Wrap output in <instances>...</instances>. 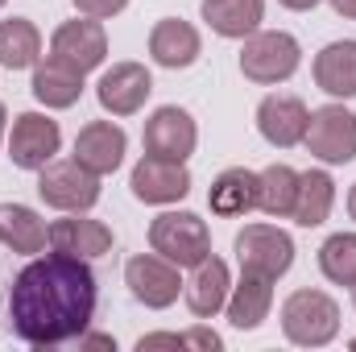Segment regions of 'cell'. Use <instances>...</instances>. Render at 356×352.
Segmentation results:
<instances>
[{"mask_svg": "<svg viewBox=\"0 0 356 352\" xmlns=\"http://www.w3.org/2000/svg\"><path fill=\"white\" fill-rule=\"evenodd\" d=\"M95 273L91 262L71 253H38L8 286V323L13 336L29 349L50 352L79 340L95 319Z\"/></svg>", "mask_w": 356, "mask_h": 352, "instance_id": "cell-1", "label": "cell"}, {"mask_svg": "<svg viewBox=\"0 0 356 352\" xmlns=\"http://www.w3.org/2000/svg\"><path fill=\"white\" fill-rule=\"evenodd\" d=\"M282 336L298 349H323L340 336V303L327 290H294L282 303Z\"/></svg>", "mask_w": 356, "mask_h": 352, "instance_id": "cell-2", "label": "cell"}, {"mask_svg": "<svg viewBox=\"0 0 356 352\" xmlns=\"http://www.w3.org/2000/svg\"><path fill=\"white\" fill-rule=\"evenodd\" d=\"M302 67V46L294 33L286 29H257L245 38L241 46V75L249 83L277 88L286 79H294V71Z\"/></svg>", "mask_w": 356, "mask_h": 352, "instance_id": "cell-3", "label": "cell"}, {"mask_svg": "<svg viewBox=\"0 0 356 352\" xmlns=\"http://www.w3.org/2000/svg\"><path fill=\"white\" fill-rule=\"evenodd\" d=\"M99 195V175H91L75 158H54L38 170V199L54 211H91Z\"/></svg>", "mask_w": 356, "mask_h": 352, "instance_id": "cell-4", "label": "cell"}, {"mask_svg": "<svg viewBox=\"0 0 356 352\" xmlns=\"http://www.w3.org/2000/svg\"><path fill=\"white\" fill-rule=\"evenodd\" d=\"M58 150H63V129H58L54 116H46V112H21V116H13L8 137H4V154H8V162L17 170L38 175L46 162L58 158Z\"/></svg>", "mask_w": 356, "mask_h": 352, "instance_id": "cell-5", "label": "cell"}, {"mask_svg": "<svg viewBox=\"0 0 356 352\" xmlns=\"http://www.w3.org/2000/svg\"><path fill=\"white\" fill-rule=\"evenodd\" d=\"M149 249L175 262L178 269H191L211 253V232L195 211H162L149 224Z\"/></svg>", "mask_w": 356, "mask_h": 352, "instance_id": "cell-6", "label": "cell"}, {"mask_svg": "<svg viewBox=\"0 0 356 352\" xmlns=\"http://www.w3.org/2000/svg\"><path fill=\"white\" fill-rule=\"evenodd\" d=\"M302 145L323 166H344L356 158V112L344 104H323L311 112Z\"/></svg>", "mask_w": 356, "mask_h": 352, "instance_id": "cell-7", "label": "cell"}, {"mask_svg": "<svg viewBox=\"0 0 356 352\" xmlns=\"http://www.w3.org/2000/svg\"><path fill=\"white\" fill-rule=\"evenodd\" d=\"M241 273H261V278H282L294 265V237L277 224H245L232 241Z\"/></svg>", "mask_w": 356, "mask_h": 352, "instance_id": "cell-8", "label": "cell"}, {"mask_svg": "<svg viewBox=\"0 0 356 352\" xmlns=\"http://www.w3.org/2000/svg\"><path fill=\"white\" fill-rule=\"evenodd\" d=\"M141 145L145 154L154 158H166V162H186L199 145V125L186 108L178 104H162L145 116V129H141Z\"/></svg>", "mask_w": 356, "mask_h": 352, "instance_id": "cell-9", "label": "cell"}, {"mask_svg": "<svg viewBox=\"0 0 356 352\" xmlns=\"http://www.w3.org/2000/svg\"><path fill=\"white\" fill-rule=\"evenodd\" d=\"M50 58L75 67L79 75H91L95 67H104V58H108V29H104V21L83 17V13L75 21H63L50 33Z\"/></svg>", "mask_w": 356, "mask_h": 352, "instance_id": "cell-10", "label": "cell"}, {"mask_svg": "<svg viewBox=\"0 0 356 352\" xmlns=\"http://www.w3.org/2000/svg\"><path fill=\"white\" fill-rule=\"evenodd\" d=\"M124 286L133 290V298L149 311H166L175 307L178 294H182V278H178V265L166 262L162 253H137L124 262Z\"/></svg>", "mask_w": 356, "mask_h": 352, "instance_id": "cell-11", "label": "cell"}, {"mask_svg": "<svg viewBox=\"0 0 356 352\" xmlns=\"http://www.w3.org/2000/svg\"><path fill=\"white\" fill-rule=\"evenodd\" d=\"M149 95H154V75L145 63H112L95 83V99L108 116H137Z\"/></svg>", "mask_w": 356, "mask_h": 352, "instance_id": "cell-12", "label": "cell"}, {"mask_svg": "<svg viewBox=\"0 0 356 352\" xmlns=\"http://www.w3.org/2000/svg\"><path fill=\"white\" fill-rule=\"evenodd\" d=\"M129 186H133V199H141L149 207H170L191 195V170H186V162H166V158L145 154L133 166Z\"/></svg>", "mask_w": 356, "mask_h": 352, "instance_id": "cell-13", "label": "cell"}, {"mask_svg": "<svg viewBox=\"0 0 356 352\" xmlns=\"http://www.w3.org/2000/svg\"><path fill=\"white\" fill-rule=\"evenodd\" d=\"M124 154H129V133L116 120H91V125H83L79 137H75V150H71V158L99 178L116 175Z\"/></svg>", "mask_w": 356, "mask_h": 352, "instance_id": "cell-14", "label": "cell"}, {"mask_svg": "<svg viewBox=\"0 0 356 352\" xmlns=\"http://www.w3.org/2000/svg\"><path fill=\"white\" fill-rule=\"evenodd\" d=\"M228 290H232V269L216 253H207L199 265H191V278L182 282V298H186V311L195 319H216L228 303Z\"/></svg>", "mask_w": 356, "mask_h": 352, "instance_id": "cell-15", "label": "cell"}, {"mask_svg": "<svg viewBox=\"0 0 356 352\" xmlns=\"http://www.w3.org/2000/svg\"><path fill=\"white\" fill-rule=\"evenodd\" d=\"M307 120H311V108H307L298 95L273 91V95H266V99L257 104V133L266 137L273 150H294V145H302Z\"/></svg>", "mask_w": 356, "mask_h": 352, "instance_id": "cell-16", "label": "cell"}, {"mask_svg": "<svg viewBox=\"0 0 356 352\" xmlns=\"http://www.w3.org/2000/svg\"><path fill=\"white\" fill-rule=\"evenodd\" d=\"M112 241H116L112 228L104 220H91L88 211H63V220L50 224V249L83 257V262H95V257L112 253Z\"/></svg>", "mask_w": 356, "mask_h": 352, "instance_id": "cell-17", "label": "cell"}, {"mask_svg": "<svg viewBox=\"0 0 356 352\" xmlns=\"http://www.w3.org/2000/svg\"><path fill=\"white\" fill-rule=\"evenodd\" d=\"M203 54V38L191 21L182 17H162L154 29H149V58L166 71H186L195 67Z\"/></svg>", "mask_w": 356, "mask_h": 352, "instance_id": "cell-18", "label": "cell"}, {"mask_svg": "<svg viewBox=\"0 0 356 352\" xmlns=\"http://www.w3.org/2000/svg\"><path fill=\"white\" fill-rule=\"evenodd\" d=\"M257 191H261L257 170L228 166V170H220L216 182H211L207 207H211V216H220V220H241V216L257 211Z\"/></svg>", "mask_w": 356, "mask_h": 352, "instance_id": "cell-19", "label": "cell"}, {"mask_svg": "<svg viewBox=\"0 0 356 352\" xmlns=\"http://www.w3.org/2000/svg\"><path fill=\"white\" fill-rule=\"evenodd\" d=\"M228 323L236 332H257L273 311V278H261V273H241V282H232L228 290Z\"/></svg>", "mask_w": 356, "mask_h": 352, "instance_id": "cell-20", "label": "cell"}, {"mask_svg": "<svg viewBox=\"0 0 356 352\" xmlns=\"http://www.w3.org/2000/svg\"><path fill=\"white\" fill-rule=\"evenodd\" d=\"M29 91H33V99H38L46 112H67V108H75L79 95H83V75H79L75 67H67V63H58V58L46 54V58H38V67H33Z\"/></svg>", "mask_w": 356, "mask_h": 352, "instance_id": "cell-21", "label": "cell"}, {"mask_svg": "<svg viewBox=\"0 0 356 352\" xmlns=\"http://www.w3.org/2000/svg\"><path fill=\"white\" fill-rule=\"evenodd\" d=\"M0 245L21 257H38L50 245V224L29 203H0Z\"/></svg>", "mask_w": 356, "mask_h": 352, "instance_id": "cell-22", "label": "cell"}, {"mask_svg": "<svg viewBox=\"0 0 356 352\" xmlns=\"http://www.w3.org/2000/svg\"><path fill=\"white\" fill-rule=\"evenodd\" d=\"M315 88L327 91L332 99H353L356 95V38L327 42L315 54Z\"/></svg>", "mask_w": 356, "mask_h": 352, "instance_id": "cell-23", "label": "cell"}, {"mask_svg": "<svg viewBox=\"0 0 356 352\" xmlns=\"http://www.w3.org/2000/svg\"><path fill=\"white\" fill-rule=\"evenodd\" d=\"M199 13H203V21H207L211 33H220L228 42H245L249 33L261 29L266 0H203Z\"/></svg>", "mask_w": 356, "mask_h": 352, "instance_id": "cell-24", "label": "cell"}, {"mask_svg": "<svg viewBox=\"0 0 356 352\" xmlns=\"http://www.w3.org/2000/svg\"><path fill=\"white\" fill-rule=\"evenodd\" d=\"M332 207H336V178L327 175L323 166L298 170V195H294L290 220L298 228H319V224H327Z\"/></svg>", "mask_w": 356, "mask_h": 352, "instance_id": "cell-25", "label": "cell"}, {"mask_svg": "<svg viewBox=\"0 0 356 352\" xmlns=\"http://www.w3.org/2000/svg\"><path fill=\"white\" fill-rule=\"evenodd\" d=\"M42 58V29L29 17L0 21V67L4 71H33Z\"/></svg>", "mask_w": 356, "mask_h": 352, "instance_id": "cell-26", "label": "cell"}, {"mask_svg": "<svg viewBox=\"0 0 356 352\" xmlns=\"http://www.w3.org/2000/svg\"><path fill=\"white\" fill-rule=\"evenodd\" d=\"M261 191H257V211H266L269 220H290L294 211V195H298V170L286 162H273L266 170H257Z\"/></svg>", "mask_w": 356, "mask_h": 352, "instance_id": "cell-27", "label": "cell"}, {"mask_svg": "<svg viewBox=\"0 0 356 352\" xmlns=\"http://www.w3.org/2000/svg\"><path fill=\"white\" fill-rule=\"evenodd\" d=\"M319 273L332 286H356V232H332L319 245Z\"/></svg>", "mask_w": 356, "mask_h": 352, "instance_id": "cell-28", "label": "cell"}, {"mask_svg": "<svg viewBox=\"0 0 356 352\" xmlns=\"http://www.w3.org/2000/svg\"><path fill=\"white\" fill-rule=\"evenodd\" d=\"M83 17H95V21H112L129 8V0H71Z\"/></svg>", "mask_w": 356, "mask_h": 352, "instance_id": "cell-29", "label": "cell"}, {"mask_svg": "<svg viewBox=\"0 0 356 352\" xmlns=\"http://www.w3.org/2000/svg\"><path fill=\"white\" fill-rule=\"evenodd\" d=\"M182 340H186V349H199V352H220L224 349V340H220L211 328H191V332H182Z\"/></svg>", "mask_w": 356, "mask_h": 352, "instance_id": "cell-30", "label": "cell"}, {"mask_svg": "<svg viewBox=\"0 0 356 352\" xmlns=\"http://www.w3.org/2000/svg\"><path fill=\"white\" fill-rule=\"evenodd\" d=\"M137 349H186V340L178 336V332H154V336H141L137 340Z\"/></svg>", "mask_w": 356, "mask_h": 352, "instance_id": "cell-31", "label": "cell"}, {"mask_svg": "<svg viewBox=\"0 0 356 352\" xmlns=\"http://www.w3.org/2000/svg\"><path fill=\"white\" fill-rule=\"evenodd\" d=\"M79 349H112L116 352V340H112V336H88V332H83V336H79Z\"/></svg>", "mask_w": 356, "mask_h": 352, "instance_id": "cell-32", "label": "cell"}, {"mask_svg": "<svg viewBox=\"0 0 356 352\" xmlns=\"http://www.w3.org/2000/svg\"><path fill=\"white\" fill-rule=\"evenodd\" d=\"M332 8H336V17H344V21H356V0H327Z\"/></svg>", "mask_w": 356, "mask_h": 352, "instance_id": "cell-33", "label": "cell"}, {"mask_svg": "<svg viewBox=\"0 0 356 352\" xmlns=\"http://www.w3.org/2000/svg\"><path fill=\"white\" fill-rule=\"evenodd\" d=\"M282 8H290V13H311L315 4H323V0H277Z\"/></svg>", "mask_w": 356, "mask_h": 352, "instance_id": "cell-34", "label": "cell"}, {"mask_svg": "<svg viewBox=\"0 0 356 352\" xmlns=\"http://www.w3.org/2000/svg\"><path fill=\"white\" fill-rule=\"evenodd\" d=\"M4 137H8V112H4V104H0V150H4Z\"/></svg>", "mask_w": 356, "mask_h": 352, "instance_id": "cell-35", "label": "cell"}, {"mask_svg": "<svg viewBox=\"0 0 356 352\" xmlns=\"http://www.w3.org/2000/svg\"><path fill=\"white\" fill-rule=\"evenodd\" d=\"M348 216L356 220V182H353V191H348Z\"/></svg>", "mask_w": 356, "mask_h": 352, "instance_id": "cell-36", "label": "cell"}, {"mask_svg": "<svg viewBox=\"0 0 356 352\" xmlns=\"http://www.w3.org/2000/svg\"><path fill=\"white\" fill-rule=\"evenodd\" d=\"M353 307H356V286H353Z\"/></svg>", "mask_w": 356, "mask_h": 352, "instance_id": "cell-37", "label": "cell"}, {"mask_svg": "<svg viewBox=\"0 0 356 352\" xmlns=\"http://www.w3.org/2000/svg\"><path fill=\"white\" fill-rule=\"evenodd\" d=\"M4 4H8V0H0V8H4Z\"/></svg>", "mask_w": 356, "mask_h": 352, "instance_id": "cell-38", "label": "cell"}, {"mask_svg": "<svg viewBox=\"0 0 356 352\" xmlns=\"http://www.w3.org/2000/svg\"><path fill=\"white\" fill-rule=\"evenodd\" d=\"M353 349H356V340H353Z\"/></svg>", "mask_w": 356, "mask_h": 352, "instance_id": "cell-39", "label": "cell"}]
</instances>
